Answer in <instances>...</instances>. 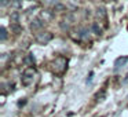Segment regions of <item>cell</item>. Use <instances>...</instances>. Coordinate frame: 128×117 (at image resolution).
Instances as JSON below:
<instances>
[{
	"instance_id": "1",
	"label": "cell",
	"mask_w": 128,
	"mask_h": 117,
	"mask_svg": "<svg viewBox=\"0 0 128 117\" xmlns=\"http://www.w3.org/2000/svg\"><path fill=\"white\" fill-rule=\"evenodd\" d=\"M51 68H52V72L55 74H62L68 69V59L64 56H56L51 64Z\"/></svg>"
},
{
	"instance_id": "2",
	"label": "cell",
	"mask_w": 128,
	"mask_h": 117,
	"mask_svg": "<svg viewBox=\"0 0 128 117\" xmlns=\"http://www.w3.org/2000/svg\"><path fill=\"white\" fill-rule=\"evenodd\" d=\"M34 77H36V70L33 68H26L24 70L22 76H21V84L24 87H29L32 83H33Z\"/></svg>"
},
{
	"instance_id": "3",
	"label": "cell",
	"mask_w": 128,
	"mask_h": 117,
	"mask_svg": "<svg viewBox=\"0 0 128 117\" xmlns=\"http://www.w3.org/2000/svg\"><path fill=\"white\" fill-rule=\"evenodd\" d=\"M52 33L51 32H47V30H42L39 33H36V42L39 44H47L52 40Z\"/></svg>"
},
{
	"instance_id": "4",
	"label": "cell",
	"mask_w": 128,
	"mask_h": 117,
	"mask_svg": "<svg viewBox=\"0 0 128 117\" xmlns=\"http://www.w3.org/2000/svg\"><path fill=\"white\" fill-rule=\"evenodd\" d=\"M73 22H74V17H73L72 14H68L66 17L61 21V24H59V25H61L62 30L66 32V30H69V29H70V26L73 25Z\"/></svg>"
},
{
	"instance_id": "5",
	"label": "cell",
	"mask_w": 128,
	"mask_h": 117,
	"mask_svg": "<svg viewBox=\"0 0 128 117\" xmlns=\"http://www.w3.org/2000/svg\"><path fill=\"white\" fill-rule=\"evenodd\" d=\"M43 25H44V21L42 18H34L30 22V29L32 30H40L43 28Z\"/></svg>"
},
{
	"instance_id": "6",
	"label": "cell",
	"mask_w": 128,
	"mask_h": 117,
	"mask_svg": "<svg viewBox=\"0 0 128 117\" xmlns=\"http://www.w3.org/2000/svg\"><path fill=\"white\" fill-rule=\"evenodd\" d=\"M76 33H77V40H87V39H88L90 32H88V29H87V28H83V26H81V28L77 29Z\"/></svg>"
},
{
	"instance_id": "7",
	"label": "cell",
	"mask_w": 128,
	"mask_h": 117,
	"mask_svg": "<svg viewBox=\"0 0 128 117\" xmlns=\"http://www.w3.org/2000/svg\"><path fill=\"white\" fill-rule=\"evenodd\" d=\"M95 17L99 21H106L108 20V12H106V10L103 7H98L96 11H95Z\"/></svg>"
},
{
	"instance_id": "8",
	"label": "cell",
	"mask_w": 128,
	"mask_h": 117,
	"mask_svg": "<svg viewBox=\"0 0 128 117\" xmlns=\"http://www.w3.org/2000/svg\"><path fill=\"white\" fill-rule=\"evenodd\" d=\"M127 62H128V56H120V58H117L116 62H114V68H116V69H120V68L125 66Z\"/></svg>"
},
{
	"instance_id": "9",
	"label": "cell",
	"mask_w": 128,
	"mask_h": 117,
	"mask_svg": "<svg viewBox=\"0 0 128 117\" xmlns=\"http://www.w3.org/2000/svg\"><path fill=\"white\" fill-rule=\"evenodd\" d=\"M91 30H92V33L100 36V34H102V32H103V29H102V26L99 25V22H94L91 25Z\"/></svg>"
},
{
	"instance_id": "10",
	"label": "cell",
	"mask_w": 128,
	"mask_h": 117,
	"mask_svg": "<svg viewBox=\"0 0 128 117\" xmlns=\"http://www.w3.org/2000/svg\"><path fill=\"white\" fill-rule=\"evenodd\" d=\"M54 17V14L51 11H42V14H40V18H42L44 22H48V21H51Z\"/></svg>"
},
{
	"instance_id": "11",
	"label": "cell",
	"mask_w": 128,
	"mask_h": 117,
	"mask_svg": "<svg viewBox=\"0 0 128 117\" xmlns=\"http://www.w3.org/2000/svg\"><path fill=\"white\" fill-rule=\"evenodd\" d=\"M24 64L28 65V66L33 65V64H34V56H33V54H28V55H26V58L24 59Z\"/></svg>"
},
{
	"instance_id": "12",
	"label": "cell",
	"mask_w": 128,
	"mask_h": 117,
	"mask_svg": "<svg viewBox=\"0 0 128 117\" xmlns=\"http://www.w3.org/2000/svg\"><path fill=\"white\" fill-rule=\"evenodd\" d=\"M11 7L17 11V10L22 8V0H12L11 2Z\"/></svg>"
},
{
	"instance_id": "13",
	"label": "cell",
	"mask_w": 128,
	"mask_h": 117,
	"mask_svg": "<svg viewBox=\"0 0 128 117\" xmlns=\"http://www.w3.org/2000/svg\"><path fill=\"white\" fill-rule=\"evenodd\" d=\"M6 39H7V29L4 26H2L0 28V40L2 42H6Z\"/></svg>"
},
{
	"instance_id": "14",
	"label": "cell",
	"mask_w": 128,
	"mask_h": 117,
	"mask_svg": "<svg viewBox=\"0 0 128 117\" xmlns=\"http://www.w3.org/2000/svg\"><path fill=\"white\" fill-rule=\"evenodd\" d=\"M10 20H11L12 24H18V20H20V12H18V11H14L11 15H10Z\"/></svg>"
},
{
	"instance_id": "15",
	"label": "cell",
	"mask_w": 128,
	"mask_h": 117,
	"mask_svg": "<svg viewBox=\"0 0 128 117\" xmlns=\"http://www.w3.org/2000/svg\"><path fill=\"white\" fill-rule=\"evenodd\" d=\"M43 3H44L46 6H52V7H55L56 4H58V2H56V0H43Z\"/></svg>"
},
{
	"instance_id": "16",
	"label": "cell",
	"mask_w": 128,
	"mask_h": 117,
	"mask_svg": "<svg viewBox=\"0 0 128 117\" xmlns=\"http://www.w3.org/2000/svg\"><path fill=\"white\" fill-rule=\"evenodd\" d=\"M11 29L15 32V33H20V32L22 30V28H21V26L18 25V24H12V25H11Z\"/></svg>"
},
{
	"instance_id": "17",
	"label": "cell",
	"mask_w": 128,
	"mask_h": 117,
	"mask_svg": "<svg viewBox=\"0 0 128 117\" xmlns=\"http://www.w3.org/2000/svg\"><path fill=\"white\" fill-rule=\"evenodd\" d=\"M65 10H66V8H65V6H64V4H59V3L54 7V11H58V12L59 11H65Z\"/></svg>"
},
{
	"instance_id": "18",
	"label": "cell",
	"mask_w": 128,
	"mask_h": 117,
	"mask_svg": "<svg viewBox=\"0 0 128 117\" xmlns=\"http://www.w3.org/2000/svg\"><path fill=\"white\" fill-rule=\"evenodd\" d=\"M12 0H0V6L2 7H6L7 4H11Z\"/></svg>"
},
{
	"instance_id": "19",
	"label": "cell",
	"mask_w": 128,
	"mask_h": 117,
	"mask_svg": "<svg viewBox=\"0 0 128 117\" xmlns=\"http://www.w3.org/2000/svg\"><path fill=\"white\" fill-rule=\"evenodd\" d=\"M92 76H94V73L91 72V73H90V77L87 78V83H91V80H92Z\"/></svg>"
},
{
	"instance_id": "20",
	"label": "cell",
	"mask_w": 128,
	"mask_h": 117,
	"mask_svg": "<svg viewBox=\"0 0 128 117\" xmlns=\"http://www.w3.org/2000/svg\"><path fill=\"white\" fill-rule=\"evenodd\" d=\"M106 2H113V0H106Z\"/></svg>"
}]
</instances>
